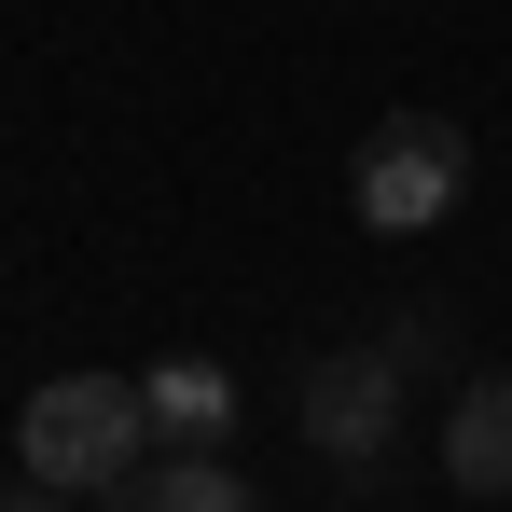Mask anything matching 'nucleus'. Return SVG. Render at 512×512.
Segmentation results:
<instances>
[{
    "label": "nucleus",
    "instance_id": "nucleus-1",
    "mask_svg": "<svg viewBox=\"0 0 512 512\" xmlns=\"http://www.w3.org/2000/svg\"><path fill=\"white\" fill-rule=\"evenodd\" d=\"M153 457V402H139V374H42L28 388V416H14V471H42V485H125Z\"/></svg>",
    "mask_w": 512,
    "mask_h": 512
},
{
    "label": "nucleus",
    "instance_id": "nucleus-2",
    "mask_svg": "<svg viewBox=\"0 0 512 512\" xmlns=\"http://www.w3.org/2000/svg\"><path fill=\"white\" fill-rule=\"evenodd\" d=\"M457 194H471V125H457V111H388V125L360 139V167H346V208H360L374 236L457 222Z\"/></svg>",
    "mask_w": 512,
    "mask_h": 512
},
{
    "label": "nucleus",
    "instance_id": "nucleus-8",
    "mask_svg": "<svg viewBox=\"0 0 512 512\" xmlns=\"http://www.w3.org/2000/svg\"><path fill=\"white\" fill-rule=\"evenodd\" d=\"M0 512H84V499H70V485H42V471H14V485H0Z\"/></svg>",
    "mask_w": 512,
    "mask_h": 512
},
{
    "label": "nucleus",
    "instance_id": "nucleus-5",
    "mask_svg": "<svg viewBox=\"0 0 512 512\" xmlns=\"http://www.w3.org/2000/svg\"><path fill=\"white\" fill-rule=\"evenodd\" d=\"M84 512H250V485H236V457H139V471L97 485Z\"/></svg>",
    "mask_w": 512,
    "mask_h": 512
},
{
    "label": "nucleus",
    "instance_id": "nucleus-7",
    "mask_svg": "<svg viewBox=\"0 0 512 512\" xmlns=\"http://www.w3.org/2000/svg\"><path fill=\"white\" fill-rule=\"evenodd\" d=\"M388 360L402 374H457V305H402L388 319Z\"/></svg>",
    "mask_w": 512,
    "mask_h": 512
},
{
    "label": "nucleus",
    "instance_id": "nucleus-6",
    "mask_svg": "<svg viewBox=\"0 0 512 512\" xmlns=\"http://www.w3.org/2000/svg\"><path fill=\"white\" fill-rule=\"evenodd\" d=\"M139 402H153V443H167V457H208L222 416H236L222 360H153V374H139Z\"/></svg>",
    "mask_w": 512,
    "mask_h": 512
},
{
    "label": "nucleus",
    "instance_id": "nucleus-4",
    "mask_svg": "<svg viewBox=\"0 0 512 512\" xmlns=\"http://www.w3.org/2000/svg\"><path fill=\"white\" fill-rule=\"evenodd\" d=\"M443 485L457 499H512V374H471L443 416Z\"/></svg>",
    "mask_w": 512,
    "mask_h": 512
},
{
    "label": "nucleus",
    "instance_id": "nucleus-3",
    "mask_svg": "<svg viewBox=\"0 0 512 512\" xmlns=\"http://www.w3.org/2000/svg\"><path fill=\"white\" fill-rule=\"evenodd\" d=\"M305 443L333 471H388V443H402V360L388 346H319L305 360Z\"/></svg>",
    "mask_w": 512,
    "mask_h": 512
}]
</instances>
